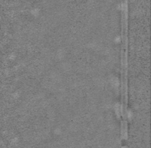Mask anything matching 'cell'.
<instances>
[{
  "label": "cell",
  "mask_w": 151,
  "mask_h": 148,
  "mask_svg": "<svg viewBox=\"0 0 151 148\" xmlns=\"http://www.w3.org/2000/svg\"><path fill=\"white\" fill-rule=\"evenodd\" d=\"M128 7H122V96H127Z\"/></svg>",
  "instance_id": "obj_1"
}]
</instances>
